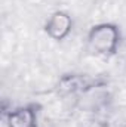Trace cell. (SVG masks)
<instances>
[{"instance_id":"6da1fadb","label":"cell","mask_w":126,"mask_h":127,"mask_svg":"<svg viewBox=\"0 0 126 127\" xmlns=\"http://www.w3.org/2000/svg\"><path fill=\"white\" fill-rule=\"evenodd\" d=\"M88 44L96 55L113 56L119 50L120 30L113 22H101L88 32Z\"/></svg>"},{"instance_id":"3957f363","label":"cell","mask_w":126,"mask_h":127,"mask_svg":"<svg viewBox=\"0 0 126 127\" xmlns=\"http://www.w3.org/2000/svg\"><path fill=\"white\" fill-rule=\"evenodd\" d=\"M7 127H39V105L28 103L10 109L6 114Z\"/></svg>"},{"instance_id":"277c9868","label":"cell","mask_w":126,"mask_h":127,"mask_svg":"<svg viewBox=\"0 0 126 127\" xmlns=\"http://www.w3.org/2000/svg\"><path fill=\"white\" fill-rule=\"evenodd\" d=\"M82 87H83V78L80 75H73V74L71 75H65L60 81V89L67 92V93L76 92V90H79Z\"/></svg>"},{"instance_id":"7a4b0ae2","label":"cell","mask_w":126,"mask_h":127,"mask_svg":"<svg viewBox=\"0 0 126 127\" xmlns=\"http://www.w3.org/2000/svg\"><path fill=\"white\" fill-rule=\"evenodd\" d=\"M73 30V18L68 12L55 10L49 15V18L45 22V32L49 38L55 41H61L70 35Z\"/></svg>"}]
</instances>
